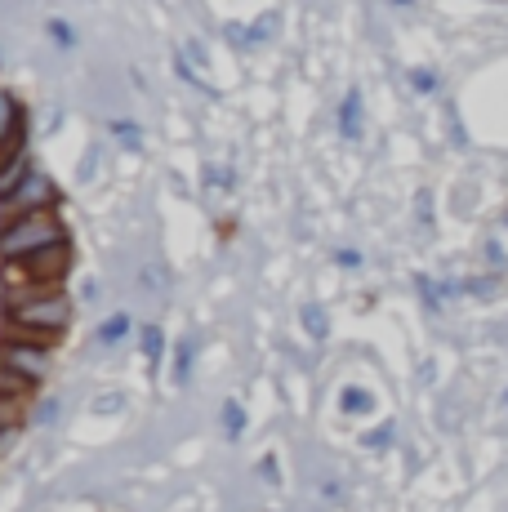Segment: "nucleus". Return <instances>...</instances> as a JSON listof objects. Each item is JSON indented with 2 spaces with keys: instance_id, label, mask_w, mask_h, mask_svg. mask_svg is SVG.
Listing matches in <instances>:
<instances>
[{
  "instance_id": "obj_1",
  "label": "nucleus",
  "mask_w": 508,
  "mask_h": 512,
  "mask_svg": "<svg viewBox=\"0 0 508 512\" xmlns=\"http://www.w3.org/2000/svg\"><path fill=\"white\" fill-rule=\"evenodd\" d=\"M67 321H72V303H67L58 290L32 294V299H18L14 308H9V326L23 330L27 343H45V348H50L58 334L67 330Z\"/></svg>"
},
{
  "instance_id": "obj_2",
  "label": "nucleus",
  "mask_w": 508,
  "mask_h": 512,
  "mask_svg": "<svg viewBox=\"0 0 508 512\" xmlns=\"http://www.w3.org/2000/svg\"><path fill=\"white\" fill-rule=\"evenodd\" d=\"M54 241H63V228H58L45 210H32L0 232V254H5V259H27V254L45 250V245H54Z\"/></svg>"
},
{
  "instance_id": "obj_3",
  "label": "nucleus",
  "mask_w": 508,
  "mask_h": 512,
  "mask_svg": "<svg viewBox=\"0 0 508 512\" xmlns=\"http://www.w3.org/2000/svg\"><path fill=\"white\" fill-rule=\"evenodd\" d=\"M0 366H9L14 374H23L27 383H36V379H45V370H50V348H45V343L9 339V343H0Z\"/></svg>"
},
{
  "instance_id": "obj_4",
  "label": "nucleus",
  "mask_w": 508,
  "mask_h": 512,
  "mask_svg": "<svg viewBox=\"0 0 508 512\" xmlns=\"http://www.w3.org/2000/svg\"><path fill=\"white\" fill-rule=\"evenodd\" d=\"M18 263L27 268V277H32V281L54 285V281L67 277V268H72V250H67V241H54V245H45V250L27 254V259H18Z\"/></svg>"
},
{
  "instance_id": "obj_5",
  "label": "nucleus",
  "mask_w": 508,
  "mask_h": 512,
  "mask_svg": "<svg viewBox=\"0 0 508 512\" xmlns=\"http://www.w3.org/2000/svg\"><path fill=\"white\" fill-rule=\"evenodd\" d=\"M5 201H9V205H18L23 214H32V210H50V205H54V187H50V179H45V174H36V170H32L23 183L14 187V192L5 196Z\"/></svg>"
},
{
  "instance_id": "obj_6",
  "label": "nucleus",
  "mask_w": 508,
  "mask_h": 512,
  "mask_svg": "<svg viewBox=\"0 0 508 512\" xmlns=\"http://www.w3.org/2000/svg\"><path fill=\"white\" fill-rule=\"evenodd\" d=\"M18 139H23V121H18V107H14V98L0 90V152L14 156L18 147H23Z\"/></svg>"
},
{
  "instance_id": "obj_7",
  "label": "nucleus",
  "mask_w": 508,
  "mask_h": 512,
  "mask_svg": "<svg viewBox=\"0 0 508 512\" xmlns=\"http://www.w3.org/2000/svg\"><path fill=\"white\" fill-rule=\"evenodd\" d=\"M277 32V14H263L254 27H232V45H259V41H268V36Z\"/></svg>"
},
{
  "instance_id": "obj_8",
  "label": "nucleus",
  "mask_w": 508,
  "mask_h": 512,
  "mask_svg": "<svg viewBox=\"0 0 508 512\" xmlns=\"http://www.w3.org/2000/svg\"><path fill=\"white\" fill-rule=\"evenodd\" d=\"M339 134H344V139H357L361 134V94H348L344 103H339Z\"/></svg>"
},
{
  "instance_id": "obj_9",
  "label": "nucleus",
  "mask_w": 508,
  "mask_h": 512,
  "mask_svg": "<svg viewBox=\"0 0 508 512\" xmlns=\"http://www.w3.org/2000/svg\"><path fill=\"white\" fill-rule=\"evenodd\" d=\"M192 361H197V339H179V348H174V383H188L192 379Z\"/></svg>"
},
{
  "instance_id": "obj_10",
  "label": "nucleus",
  "mask_w": 508,
  "mask_h": 512,
  "mask_svg": "<svg viewBox=\"0 0 508 512\" xmlns=\"http://www.w3.org/2000/svg\"><path fill=\"white\" fill-rule=\"evenodd\" d=\"M339 410H344V415H370V410H375V397H370L366 388H344L339 392Z\"/></svg>"
},
{
  "instance_id": "obj_11",
  "label": "nucleus",
  "mask_w": 508,
  "mask_h": 512,
  "mask_svg": "<svg viewBox=\"0 0 508 512\" xmlns=\"http://www.w3.org/2000/svg\"><path fill=\"white\" fill-rule=\"evenodd\" d=\"M130 330H134V321L125 317V312H116V317H107L99 326V343H103V348H116V343H121Z\"/></svg>"
},
{
  "instance_id": "obj_12",
  "label": "nucleus",
  "mask_w": 508,
  "mask_h": 512,
  "mask_svg": "<svg viewBox=\"0 0 508 512\" xmlns=\"http://www.w3.org/2000/svg\"><path fill=\"white\" fill-rule=\"evenodd\" d=\"M241 432H246V410H241V401H223V437L237 441Z\"/></svg>"
},
{
  "instance_id": "obj_13",
  "label": "nucleus",
  "mask_w": 508,
  "mask_h": 512,
  "mask_svg": "<svg viewBox=\"0 0 508 512\" xmlns=\"http://www.w3.org/2000/svg\"><path fill=\"white\" fill-rule=\"evenodd\" d=\"M27 388H32V383H27L23 374H14L9 366H0V401H18Z\"/></svg>"
},
{
  "instance_id": "obj_14",
  "label": "nucleus",
  "mask_w": 508,
  "mask_h": 512,
  "mask_svg": "<svg viewBox=\"0 0 508 512\" xmlns=\"http://www.w3.org/2000/svg\"><path fill=\"white\" fill-rule=\"evenodd\" d=\"M139 339H143V357H148L152 366H156V361L165 357V334H161V326H143Z\"/></svg>"
},
{
  "instance_id": "obj_15",
  "label": "nucleus",
  "mask_w": 508,
  "mask_h": 512,
  "mask_svg": "<svg viewBox=\"0 0 508 512\" xmlns=\"http://www.w3.org/2000/svg\"><path fill=\"white\" fill-rule=\"evenodd\" d=\"M299 321H304V330L312 334V339H326L330 334V321H326V312H321L317 303H308V308L299 312Z\"/></svg>"
},
{
  "instance_id": "obj_16",
  "label": "nucleus",
  "mask_w": 508,
  "mask_h": 512,
  "mask_svg": "<svg viewBox=\"0 0 508 512\" xmlns=\"http://www.w3.org/2000/svg\"><path fill=\"white\" fill-rule=\"evenodd\" d=\"M112 139L121 147H139L143 134H139V125H130V121H112Z\"/></svg>"
},
{
  "instance_id": "obj_17",
  "label": "nucleus",
  "mask_w": 508,
  "mask_h": 512,
  "mask_svg": "<svg viewBox=\"0 0 508 512\" xmlns=\"http://www.w3.org/2000/svg\"><path fill=\"white\" fill-rule=\"evenodd\" d=\"M388 441H393V423H384V428L366 432V437H361V446H366V450H384Z\"/></svg>"
},
{
  "instance_id": "obj_18",
  "label": "nucleus",
  "mask_w": 508,
  "mask_h": 512,
  "mask_svg": "<svg viewBox=\"0 0 508 512\" xmlns=\"http://www.w3.org/2000/svg\"><path fill=\"white\" fill-rule=\"evenodd\" d=\"M50 36H54L58 45H76V32L63 23V18H50Z\"/></svg>"
},
{
  "instance_id": "obj_19",
  "label": "nucleus",
  "mask_w": 508,
  "mask_h": 512,
  "mask_svg": "<svg viewBox=\"0 0 508 512\" xmlns=\"http://www.w3.org/2000/svg\"><path fill=\"white\" fill-rule=\"evenodd\" d=\"M335 263H339V268H357L361 254L357 250H335Z\"/></svg>"
},
{
  "instance_id": "obj_20",
  "label": "nucleus",
  "mask_w": 508,
  "mask_h": 512,
  "mask_svg": "<svg viewBox=\"0 0 508 512\" xmlns=\"http://www.w3.org/2000/svg\"><path fill=\"white\" fill-rule=\"evenodd\" d=\"M121 406V397H103V401H94V410H116Z\"/></svg>"
}]
</instances>
